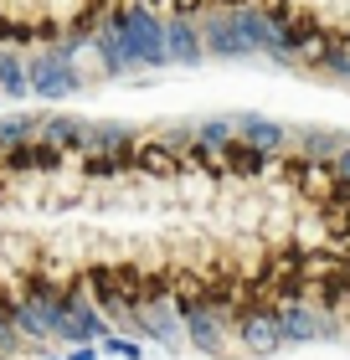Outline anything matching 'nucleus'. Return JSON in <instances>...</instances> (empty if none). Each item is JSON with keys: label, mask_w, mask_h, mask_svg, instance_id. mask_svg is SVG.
Here are the masks:
<instances>
[{"label": "nucleus", "mask_w": 350, "mask_h": 360, "mask_svg": "<svg viewBox=\"0 0 350 360\" xmlns=\"http://www.w3.org/2000/svg\"><path fill=\"white\" fill-rule=\"evenodd\" d=\"M330 175H335L340 186H350V150H340L335 160H330Z\"/></svg>", "instance_id": "18"}, {"label": "nucleus", "mask_w": 350, "mask_h": 360, "mask_svg": "<svg viewBox=\"0 0 350 360\" xmlns=\"http://www.w3.org/2000/svg\"><path fill=\"white\" fill-rule=\"evenodd\" d=\"M191 129H196V144H201V150H211V155H222L227 144L237 139V124H232V113H211V119H196Z\"/></svg>", "instance_id": "15"}, {"label": "nucleus", "mask_w": 350, "mask_h": 360, "mask_svg": "<svg viewBox=\"0 0 350 360\" xmlns=\"http://www.w3.org/2000/svg\"><path fill=\"white\" fill-rule=\"evenodd\" d=\"M0 93L6 98H31V88H26V52L21 46H0Z\"/></svg>", "instance_id": "14"}, {"label": "nucleus", "mask_w": 350, "mask_h": 360, "mask_svg": "<svg viewBox=\"0 0 350 360\" xmlns=\"http://www.w3.org/2000/svg\"><path fill=\"white\" fill-rule=\"evenodd\" d=\"M0 360H26V355H0Z\"/></svg>", "instance_id": "19"}, {"label": "nucleus", "mask_w": 350, "mask_h": 360, "mask_svg": "<svg viewBox=\"0 0 350 360\" xmlns=\"http://www.w3.org/2000/svg\"><path fill=\"white\" fill-rule=\"evenodd\" d=\"M232 124H237V139H242V144H253V150H268L273 160H278V155H289L294 124H283V119H268V113H253V108L232 113Z\"/></svg>", "instance_id": "6"}, {"label": "nucleus", "mask_w": 350, "mask_h": 360, "mask_svg": "<svg viewBox=\"0 0 350 360\" xmlns=\"http://www.w3.org/2000/svg\"><path fill=\"white\" fill-rule=\"evenodd\" d=\"M232 335L247 355H273L283 345V330H278V304H247L237 319H232Z\"/></svg>", "instance_id": "3"}, {"label": "nucleus", "mask_w": 350, "mask_h": 360, "mask_svg": "<svg viewBox=\"0 0 350 360\" xmlns=\"http://www.w3.org/2000/svg\"><path fill=\"white\" fill-rule=\"evenodd\" d=\"M278 330H283V345H309V340L325 335V319H320V309L289 299V304H278Z\"/></svg>", "instance_id": "10"}, {"label": "nucleus", "mask_w": 350, "mask_h": 360, "mask_svg": "<svg viewBox=\"0 0 350 360\" xmlns=\"http://www.w3.org/2000/svg\"><path fill=\"white\" fill-rule=\"evenodd\" d=\"M77 170L88 180H124V175H135V150H124V155H77Z\"/></svg>", "instance_id": "13"}, {"label": "nucleus", "mask_w": 350, "mask_h": 360, "mask_svg": "<svg viewBox=\"0 0 350 360\" xmlns=\"http://www.w3.org/2000/svg\"><path fill=\"white\" fill-rule=\"evenodd\" d=\"M139 139H144V129L129 119H93L88 124V155H124Z\"/></svg>", "instance_id": "9"}, {"label": "nucleus", "mask_w": 350, "mask_h": 360, "mask_svg": "<svg viewBox=\"0 0 350 360\" xmlns=\"http://www.w3.org/2000/svg\"><path fill=\"white\" fill-rule=\"evenodd\" d=\"M289 150L299 160H320V165H330L340 150H350V134H345V129H330V124H299L294 139H289Z\"/></svg>", "instance_id": "8"}, {"label": "nucleus", "mask_w": 350, "mask_h": 360, "mask_svg": "<svg viewBox=\"0 0 350 360\" xmlns=\"http://www.w3.org/2000/svg\"><path fill=\"white\" fill-rule=\"evenodd\" d=\"M93 83L98 77H93L88 62H73V57L52 52V46H31L26 52V88L46 108L68 103V98H77V93H93Z\"/></svg>", "instance_id": "1"}, {"label": "nucleus", "mask_w": 350, "mask_h": 360, "mask_svg": "<svg viewBox=\"0 0 350 360\" xmlns=\"http://www.w3.org/2000/svg\"><path fill=\"white\" fill-rule=\"evenodd\" d=\"M46 119V103L31 108V113H0V150H15V144H31L37 129Z\"/></svg>", "instance_id": "12"}, {"label": "nucleus", "mask_w": 350, "mask_h": 360, "mask_svg": "<svg viewBox=\"0 0 350 360\" xmlns=\"http://www.w3.org/2000/svg\"><path fill=\"white\" fill-rule=\"evenodd\" d=\"M345 88H350V72H345Z\"/></svg>", "instance_id": "20"}, {"label": "nucleus", "mask_w": 350, "mask_h": 360, "mask_svg": "<svg viewBox=\"0 0 350 360\" xmlns=\"http://www.w3.org/2000/svg\"><path fill=\"white\" fill-rule=\"evenodd\" d=\"M201 21V41H206V62H242V57H253L247 52V41H242V31L237 21H232V0H211V6L196 15Z\"/></svg>", "instance_id": "2"}, {"label": "nucleus", "mask_w": 350, "mask_h": 360, "mask_svg": "<svg viewBox=\"0 0 350 360\" xmlns=\"http://www.w3.org/2000/svg\"><path fill=\"white\" fill-rule=\"evenodd\" d=\"M314 72H320V77H335V83H345V72H350V37H330V41H325V52H320V62H314Z\"/></svg>", "instance_id": "16"}, {"label": "nucleus", "mask_w": 350, "mask_h": 360, "mask_svg": "<svg viewBox=\"0 0 350 360\" xmlns=\"http://www.w3.org/2000/svg\"><path fill=\"white\" fill-rule=\"evenodd\" d=\"M180 324H186V340L201 355H227V319L216 314V304L206 299H180Z\"/></svg>", "instance_id": "4"}, {"label": "nucleus", "mask_w": 350, "mask_h": 360, "mask_svg": "<svg viewBox=\"0 0 350 360\" xmlns=\"http://www.w3.org/2000/svg\"><path fill=\"white\" fill-rule=\"evenodd\" d=\"M88 124H93V119H82V113H57V108H46L37 139L57 144L68 160H77V155H88Z\"/></svg>", "instance_id": "7"}, {"label": "nucleus", "mask_w": 350, "mask_h": 360, "mask_svg": "<svg viewBox=\"0 0 350 360\" xmlns=\"http://www.w3.org/2000/svg\"><path fill=\"white\" fill-rule=\"evenodd\" d=\"M268 165H273V155L268 150H253V144H242V139H232L227 150L216 155V170H227V175H237V180H258Z\"/></svg>", "instance_id": "11"}, {"label": "nucleus", "mask_w": 350, "mask_h": 360, "mask_svg": "<svg viewBox=\"0 0 350 360\" xmlns=\"http://www.w3.org/2000/svg\"><path fill=\"white\" fill-rule=\"evenodd\" d=\"M165 52H170V68H201L206 62L201 21L186 11H165Z\"/></svg>", "instance_id": "5"}, {"label": "nucleus", "mask_w": 350, "mask_h": 360, "mask_svg": "<svg viewBox=\"0 0 350 360\" xmlns=\"http://www.w3.org/2000/svg\"><path fill=\"white\" fill-rule=\"evenodd\" d=\"M98 355H108V360H139L144 350H139V340H124V335H104V340H98Z\"/></svg>", "instance_id": "17"}]
</instances>
